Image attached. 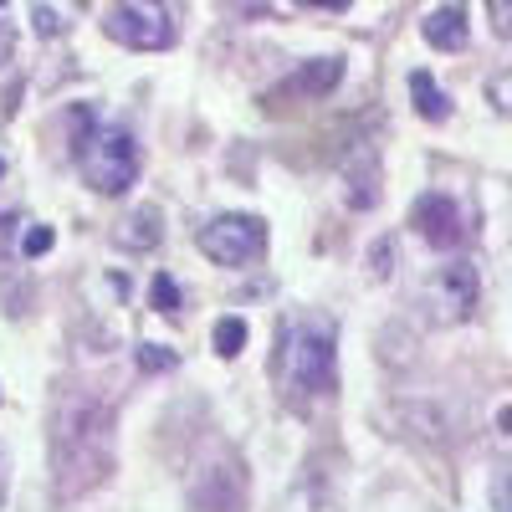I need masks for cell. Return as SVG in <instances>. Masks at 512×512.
<instances>
[{
	"instance_id": "cell-1",
	"label": "cell",
	"mask_w": 512,
	"mask_h": 512,
	"mask_svg": "<svg viewBox=\"0 0 512 512\" xmlns=\"http://www.w3.org/2000/svg\"><path fill=\"white\" fill-rule=\"evenodd\" d=\"M108 431L113 415L103 400H67L57 415V472L62 492H82L108 472Z\"/></svg>"
},
{
	"instance_id": "cell-2",
	"label": "cell",
	"mask_w": 512,
	"mask_h": 512,
	"mask_svg": "<svg viewBox=\"0 0 512 512\" xmlns=\"http://www.w3.org/2000/svg\"><path fill=\"white\" fill-rule=\"evenodd\" d=\"M282 374H287V390L333 395L338 390V323L323 313H297L282 328Z\"/></svg>"
},
{
	"instance_id": "cell-3",
	"label": "cell",
	"mask_w": 512,
	"mask_h": 512,
	"mask_svg": "<svg viewBox=\"0 0 512 512\" xmlns=\"http://www.w3.org/2000/svg\"><path fill=\"white\" fill-rule=\"evenodd\" d=\"M82 180H88L98 195H123L139 175V144L128 128H93L77 149Z\"/></svg>"
},
{
	"instance_id": "cell-4",
	"label": "cell",
	"mask_w": 512,
	"mask_h": 512,
	"mask_svg": "<svg viewBox=\"0 0 512 512\" xmlns=\"http://www.w3.org/2000/svg\"><path fill=\"white\" fill-rule=\"evenodd\" d=\"M103 31L118 41L128 52H164L175 47V11L164 6V0H113L103 11Z\"/></svg>"
},
{
	"instance_id": "cell-5",
	"label": "cell",
	"mask_w": 512,
	"mask_h": 512,
	"mask_svg": "<svg viewBox=\"0 0 512 512\" xmlns=\"http://www.w3.org/2000/svg\"><path fill=\"white\" fill-rule=\"evenodd\" d=\"M477 292H482V282H477L472 262H446V267H436L431 277H425L420 303L431 308L436 323H461V318H472Z\"/></svg>"
},
{
	"instance_id": "cell-6",
	"label": "cell",
	"mask_w": 512,
	"mask_h": 512,
	"mask_svg": "<svg viewBox=\"0 0 512 512\" xmlns=\"http://www.w3.org/2000/svg\"><path fill=\"white\" fill-rule=\"evenodd\" d=\"M195 241H200V251H205L216 267H246L251 256H262L267 226L256 221V216H216V221L200 226Z\"/></svg>"
},
{
	"instance_id": "cell-7",
	"label": "cell",
	"mask_w": 512,
	"mask_h": 512,
	"mask_svg": "<svg viewBox=\"0 0 512 512\" xmlns=\"http://www.w3.org/2000/svg\"><path fill=\"white\" fill-rule=\"evenodd\" d=\"M190 502H195V512H241L246 507V472H241V461L226 451L216 466H205V472L190 482Z\"/></svg>"
},
{
	"instance_id": "cell-8",
	"label": "cell",
	"mask_w": 512,
	"mask_h": 512,
	"mask_svg": "<svg viewBox=\"0 0 512 512\" xmlns=\"http://www.w3.org/2000/svg\"><path fill=\"white\" fill-rule=\"evenodd\" d=\"M410 226L420 231L425 246H436V251H456V246L466 241V216H461V205H456L451 195H441V190L420 195V200L410 205Z\"/></svg>"
},
{
	"instance_id": "cell-9",
	"label": "cell",
	"mask_w": 512,
	"mask_h": 512,
	"mask_svg": "<svg viewBox=\"0 0 512 512\" xmlns=\"http://www.w3.org/2000/svg\"><path fill=\"white\" fill-rule=\"evenodd\" d=\"M338 82H344V62H338V57H313V62L297 67L267 103H282V98H328Z\"/></svg>"
},
{
	"instance_id": "cell-10",
	"label": "cell",
	"mask_w": 512,
	"mask_h": 512,
	"mask_svg": "<svg viewBox=\"0 0 512 512\" xmlns=\"http://www.w3.org/2000/svg\"><path fill=\"white\" fill-rule=\"evenodd\" d=\"M420 36L431 41L436 52H461L466 47V11L461 6H441L420 21Z\"/></svg>"
},
{
	"instance_id": "cell-11",
	"label": "cell",
	"mask_w": 512,
	"mask_h": 512,
	"mask_svg": "<svg viewBox=\"0 0 512 512\" xmlns=\"http://www.w3.org/2000/svg\"><path fill=\"white\" fill-rule=\"evenodd\" d=\"M410 103L425 123H446L451 118V98L436 88V77L431 72H410Z\"/></svg>"
},
{
	"instance_id": "cell-12",
	"label": "cell",
	"mask_w": 512,
	"mask_h": 512,
	"mask_svg": "<svg viewBox=\"0 0 512 512\" xmlns=\"http://www.w3.org/2000/svg\"><path fill=\"white\" fill-rule=\"evenodd\" d=\"M159 210L154 205H139L134 216L123 221V231H118V246H128V251H149V246H159Z\"/></svg>"
},
{
	"instance_id": "cell-13",
	"label": "cell",
	"mask_w": 512,
	"mask_h": 512,
	"mask_svg": "<svg viewBox=\"0 0 512 512\" xmlns=\"http://www.w3.org/2000/svg\"><path fill=\"white\" fill-rule=\"evenodd\" d=\"M344 180H349V205H354V210H369V205L379 200V164H374V159L349 164Z\"/></svg>"
},
{
	"instance_id": "cell-14",
	"label": "cell",
	"mask_w": 512,
	"mask_h": 512,
	"mask_svg": "<svg viewBox=\"0 0 512 512\" xmlns=\"http://www.w3.org/2000/svg\"><path fill=\"white\" fill-rule=\"evenodd\" d=\"M149 308L164 313V318H169V313H180V282L169 277V272H159V277L149 282Z\"/></svg>"
},
{
	"instance_id": "cell-15",
	"label": "cell",
	"mask_w": 512,
	"mask_h": 512,
	"mask_svg": "<svg viewBox=\"0 0 512 512\" xmlns=\"http://www.w3.org/2000/svg\"><path fill=\"white\" fill-rule=\"evenodd\" d=\"M241 349H246V323L241 318H221L216 323V354L221 359H236Z\"/></svg>"
},
{
	"instance_id": "cell-16",
	"label": "cell",
	"mask_w": 512,
	"mask_h": 512,
	"mask_svg": "<svg viewBox=\"0 0 512 512\" xmlns=\"http://www.w3.org/2000/svg\"><path fill=\"white\" fill-rule=\"evenodd\" d=\"M487 103H492L502 118H512V72H497V77H487Z\"/></svg>"
},
{
	"instance_id": "cell-17",
	"label": "cell",
	"mask_w": 512,
	"mask_h": 512,
	"mask_svg": "<svg viewBox=\"0 0 512 512\" xmlns=\"http://www.w3.org/2000/svg\"><path fill=\"white\" fill-rule=\"evenodd\" d=\"M492 512H512V461H502L492 477Z\"/></svg>"
},
{
	"instance_id": "cell-18",
	"label": "cell",
	"mask_w": 512,
	"mask_h": 512,
	"mask_svg": "<svg viewBox=\"0 0 512 512\" xmlns=\"http://www.w3.org/2000/svg\"><path fill=\"white\" fill-rule=\"evenodd\" d=\"M57 246V231L52 226H26V236H21V251L26 256H47Z\"/></svg>"
},
{
	"instance_id": "cell-19",
	"label": "cell",
	"mask_w": 512,
	"mask_h": 512,
	"mask_svg": "<svg viewBox=\"0 0 512 512\" xmlns=\"http://www.w3.org/2000/svg\"><path fill=\"white\" fill-rule=\"evenodd\" d=\"M31 21H36V36H62L67 31V21L47 6V0H36V6H31Z\"/></svg>"
},
{
	"instance_id": "cell-20",
	"label": "cell",
	"mask_w": 512,
	"mask_h": 512,
	"mask_svg": "<svg viewBox=\"0 0 512 512\" xmlns=\"http://www.w3.org/2000/svg\"><path fill=\"white\" fill-rule=\"evenodd\" d=\"M139 364H144L149 374H159V369H175L180 359H175V349H164V344H144V349H139Z\"/></svg>"
},
{
	"instance_id": "cell-21",
	"label": "cell",
	"mask_w": 512,
	"mask_h": 512,
	"mask_svg": "<svg viewBox=\"0 0 512 512\" xmlns=\"http://www.w3.org/2000/svg\"><path fill=\"white\" fill-rule=\"evenodd\" d=\"M482 6H487V21H492V31L507 41V36H512V0H482Z\"/></svg>"
},
{
	"instance_id": "cell-22",
	"label": "cell",
	"mask_w": 512,
	"mask_h": 512,
	"mask_svg": "<svg viewBox=\"0 0 512 512\" xmlns=\"http://www.w3.org/2000/svg\"><path fill=\"white\" fill-rule=\"evenodd\" d=\"M390 262H395V246H390V241H379V246L369 251V272H374V277H390V272H395Z\"/></svg>"
},
{
	"instance_id": "cell-23",
	"label": "cell",
	"mask_w": 512,
	"mask_h": 512,
	"mask_svg": "<svg viewBox=\"0 0 512 512\" xmlns=\"http://www.w3.org/2000/svg\"><path fill=\"white\" fill-rule=\"evenodd\" d=\"M16 226H21V216H0V262H6L11 246H16Z\"/></svg>"
},
{
	"instance_id": "cell-24",
	"label": "cell",
	"mask_w": 512,
	"mask_h": 512,
	"mask_svg": "<svg viewBox=\"0 0 512 512\" xmlns=\"http://www.w3.org/2000/svg\"><path fill=\"white\" fill-rule=\"evenodd\" d=\"M16 52V31H11V21L0 16V67H6V57Z\"/></svg>"
},
{
	"instance_id": "cell-25",
	"label": "cell",
	"mask_w": 512,
	"mask_h": 512,
	"mask_svg": "<svg viewBox=\"0 0 512 512\" xmlns=\"http://www.w3.org/2000/svg\"><path fill=\"white\" fill-rule=\"evenodd\" d=\"M292 6H323V11H344V6H354V0H292Z\"/></svg>"
},
{
	"instance_id": "cell-26",
	"label": "cell",
	"mask_w": 512,
	"mask_h": 512,
	"mask_svg": "<svg viewBox=\"0 0 512 512\" xmlns=\"http://www.w3.org/2000/svg\"><path fill=\"white\" fill-rule=\"evenodd\" d=\"M0 175H6V159H0Z\"/></svg>"
},
{
	"instance_id": "cell-27",
	"label": "cell",
	"mask_w": 512,
	"mask_h": 512,
	"mask_svg": "<svg viewBox=\"0 0 512 512\" xmlns=\"http://www.w3.org/2000/svg\"><path fill=\"white\" fill-rule=\"evenodd\" d=\"M72 6H88V0H72Z\"/></svg>"
},
{
	"instance_id": "cell-28",
	"label": "cell",
	"mask_w": 512,
	"mask_h": 512,
	"mask_svg": "<svg viewBox=\"0 0 512 512\" xmlns=\"http://www.w3.org/2000/svg\"><path fill=\"white\" fill-rule=\"evenodd\" d=\"M0 6H6V0H0Z\"/></svg>"
}]
</instances>
